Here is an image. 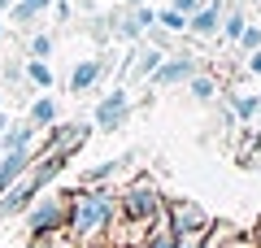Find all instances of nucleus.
Listing matches in <instances>:
<instances>
[{"label":"nucleus","mask_w":261,"mask_h":248,"mask_svg":"<svg viewBox=\"0 0 261 248\" xmlns=\"http://www.w3.org/2000/svg\"><path fill=\"white\" fill-rule=\"evenodd\" d=\"M9 122H13V118H9V113H5V109H0V135L9 131Z\"/></svg>","instance_id":"obj_27"},{"label":"nucleus","mask_w":261,"mask_h":248,"mask_svg":"<svg viewBox=\"0 0 261 248\" xmlns=\"http://www.w3.org/2000/svg\"><path fill=\"white\" fill-rule=\"evenodd\" d=\"M166 57L170 53H161V48H152V44H140L130 53V79H152V74L166 65Z\"/></svg>","instance_id":"obj_9"},{"label":"nucleus","mask_w":261,"mask_h":248,"mask_svg":"<svg viewBox=\"0 0 261 248\" xmlns=\"http://www.w3.org/2000/svg\"><path fill=\"white\" fill-rule=\"evenodd\" d=\"M9 22H13V27H27V31H35V27H39V13H35V9H27V5L18 0V5L9 9Z\"/></svg>","instance_id":"obj_21"},{"label":"nucleus","mask_w":261,"mask_h":248,"mask_svg":"<svg viewBox=\"0 0 261 248\" xmlns=\"http://www.w3.org/2000/svg\"><path fill=\"white\" fill-rule=\"evenodd\" d=\"M35 135H39V131L31 127L27 118H22V122H9V131L0 135V153H31V148H35Z\"/></svg>","instance_id":"obj_10"},{"label":"nucleus","mask_w":261,"mask_h":248,"mask_svg":"<svg viewBox=\"0 0 261 248\" xmlns=\"http://www.w3.org/2000/svg\"><path fill=\"white\" fill-rule=\"evenodd\" d=\"M187 96H192V101H200V105H214L218 96H222V83H218L214 74H205V70H200L192 83H187Z\"/></svg>","instance_id":"obj_14"},{"label":"nucleus","mask_w":261,"mask_h":248,"mask_svg":"<svg viewBox=\"0 0 261 248\" xmlns=\"http://www.w3.org/2000/svg\"><path fill=\"white\" fill-rule=\"evenodd\" d=\"M113 213H118V201H113L109 192L83 187V192H74V201H70V222H65V227H70V235H74L79 244H92V239L113 222Z\"/></svg>","instance_id":"obj_1"},{"label":"nucleus","mask_w":261,"mask_h":248,"mask_svg":"<svg viewBox=\"0 0 261 248\" xmlns=\"http://www.w3.org/2000/svg\"><path fill=\"white\" fill-rule=\"evenodd\" d=\"M252 127H257V135H261V113H257V122H252Z\"/></svg>","instance_id":"obj_29"},{"label":"nucleus","mask_w":261,"mask_h":248,"mask_svg":"<svg viewBox=\"0 0 261 248\" xmlns=\"http://www.w3.org/2000/svg\"><path fill=\"white\" fill-rule=\"evenodd\" d=\"M0 101H5V96H0Z\"/></svg>","instance_id":"obj_32"},{"label":"nucleus","mask_w":261,"mask_h":248,"mask_svg":"<svg viewBox=\"0 0 261 248\" xmlns=\"http://www.w3.org/2000/svg\"><path fill=\"white\" fill-rule=\"evenodd\" d=\"M126 157H130V153H126ZM126 157H113V161H100V165H92V170H87V175H83V183H87V187H96V183H100V179L118 175L122 165H126Z\"/></svg>","instance_id":"obj_19"},{"label":"nucleus","mask_w":261,"mask_h":248,"mask_svg":"<svg viewBox=\"0 0 261 248\" xmlns=\"http://www.w3.org/2000/svg\"><path fill=\"white\" fill-rule=\"evenodd\" d=\"M166 222L174 235H205L214 222H209V213L200 209L196 201H170L166 205Z\"/></svg>","instance_id":"obj_4"},{"label":"nucleus","mask_w":261,"mask_h":248,"mask_svg":"<svg viewBox=\"0 0 261 248\" xmlns=\"http://www.w3.org/2000/svg\"><path fill=\"white\" fill-rule=\"evenodd\" d=\"M0 39H5V22H0Z\"/></svg>","instance_id":"obj_31"},{"label":"nucleus","mask_w":261,"mask_h":248,"mask_svg":"<svg viewBox=\"0 0 261 248\" xmlns=\"http://www.w3.org/2000/svg\"><path fill=\"white\" fill-rule=\"evenodd\" d=\"M70 201H74V196H65V192H48L44 201H35L31 213H27L31 235H57V231L70 222Z\"/></svg>","instance_id":"obj_3"},{"label":"nucleus","mask_w":261,"mask_h":248,"mask_svg":"<svg viewBox=\"0 0 261 248\" xmlns=\"http://www.w3.org/2000/svg\"><path fill=\"white\" fill-rule=\"evenodd\" d=\"M13 5H18V0H0V13H9V9H13Z\"/></svg>","instance_id":"obj_28"},{"label":"nucleus","mask_w":261,"mask_h":248,"mask_svg":"<svg viewBox=\"0 0 261 248\" xmlns=\"http://www.w3.org/2000/svg\"><path fill=\"white\" fill-rule=\"evenodd\" d=\"M222 96H226V105H231L235 122H244V127H252V122H257V113H261V96H248V92H222Z\"/></svg>","instance_id":"obj_12"},{"label":"nucleus","mask_w":261,"mask_h":248,"mask_svg":"<svg viewBox=\"0 0 261 248\" xmlns=\"http://www.w3.org/2000/svg\"><path fill=\"white\" fill-rule=\"evenodd\" d=\"M222 18H226V5H222V0H205V5L187 18V35H196V39L222 35Z\"/></svg>","instance_id":"obj_8"},{"label":"nucleus","mask_w":261,"mask_h":248,"mask_svg":"<svg viewBox=\"0 0 261 248\" xmlns=\"http://www.w3.org/2000/svg\"><path fill=\"white\" fill-rule=\"evenodd\" d=\"M244 70H248V74H257V79H261V53H252V57H244Z\"/></svg>","instance_id":"obj_24"},{"label":"nucleus","mask_w":261,"mask_h":248,"mask_svg":"<svg viewBox=\"0 0 261 248\" xmlns=\"http://www.w3.org/2000/svg\"><path fill=\"white\" fill-rule=\"evenodd\" d=\"M27 122H31L35 131H53V127H57V101H53V96H39V101H31Z\"/></svg>","instance_id":"obj_13"},{"label":"nucleus","mask_w":261,"mask_h":248,"mask_svg":"<svg viewBox=\"0 0 261 248\" xmlns=\"http://www.w3.org/2000/svg\"><path fill=\"white\" fill-rule=\"evenodd\" d=\"M109 31H113L118 39H144V27L135 22V13H122L118 22H109Z\"/></svg>","instance_id":"obj_20"},{"label":"nucleus","mask_w":261,"mask_h":248,"mask_svg":"<svg viewBox=\"0 0 261 248\" xmlns=\"http://www.w3.org/2000/svg\"><path fill=\"white\" fill-rule=\"evenodd\" d=\"M126 118H130V92L126 87H113V92L96 105V127L100 131H118V127H126Z\"/></svg>","instance_id":"obj_6"},{"label":"nucleus","mask_w":261,"mask_h":248,"mask_svg":"<svg viewBox=\"0 0 261 248\" xmlns=\"http://www.w3.org/2000/svg\"><path fill=\"white\" fill-rule=\"evenodd\" d=\"M248 22H252V18L240 9V5H235V9H226V18H222V39H226V44H240V35L248 31Z\"/></svg>","instance_id":"obj_15"},{"label":"nucleus","mask_w":261,"mask_h":248,"mask_svg":"<svg viewBox=\"0 0 261 248\" xmlns=\"http://www.w3.org/2000/svg\"><path fill=\"white\" fill-rule=\"evenodd\" d=\"M22 5H27V9H35V13H39V18H44V13H48V9H53V0H22Z\"/></svg>","instance_id":"obj_26"},{"label":"nucleus","mask_w":261,"mask_h":248,"mask_svg":"<svg viewBox=\"0 0 261 248\" xmlns=\"http://www.w3.org/2000/svg\"><path fill=\"white\" fill-rule=\"evenodd\" d=\"M27 83L48 96V87H53L57 79H53V70H48V61H27Z\"/></svg>","instance_id":"obj_17"},{"label":"nucleus","mask_w":261,"mask_h":248,"mask_svg":"<svg viewBox=\"0 0 261 248\" xmlns=\"http://www.w3.org/2000/svg\"><path fill=\"white\" fill-rule=\"evenodd\" d=\"M53 48H57V39L48 35V31H31V39H27V57L31 61H48Z\"/></svg>","instance_id":"obj_16"},{"label":"nucleus","mask_w":261,"mask_h":248,"mask_svg":"<svg viewBox=\"0 0 261 248\" xmlns=\"http://www.w3.org/2000/svg\"><path fill=\"white\" fill-rule=\"evenodd\" d=\"M118 209H122V218H126L135 231H148V235L161 227V222H166V201H161V192L148 183V179L130 183L126 192H122Z\"/></svg>","instance_id":"obj_2"},{"label":"nucleus","mask_w":261,"mask_h":248,"mask_svg":"<svg viewBox=\"0 0 261 248\" xmlns=\"http://www.w3.org/2000/svg\"><path fill=\"white\" fill-rule=\"evenodd\" d=\"M196 74H200V61H196L192 53H170L166 65L152 74V83H157V87H178V83H192Z\"/></svg>","instance_id":"obj_7"},{"label":"nucleus","mask_w":261,"mask_h":248,"mask_svg":"<svg viewBox=\"0 0 261 248\" xmlns=\"http://www.w3.org/2000/svg\"><path fill=\"white\" fill-rule=\"evenodd\" d=\"M240 53H244V57L261 53V27H257V22H248V31L240 35Z\"/></svg>","instance_id":"obj_22"},{"label":"nucleus","mask_w":261,"mask_h":248,"mask_svg":"<svg viewBox=\"0 0 261 248\" xmlns=\"http://www.w3.org/2000/svg\"><path fill=\"white\" fill-rule=\"evenodd\" d=\"M100 74H105V61H96V57H87V61H79L74 70H70V92H74V96L92 92Z\"/></svg>","instance_id":"obj_11"},{"label":"nucleus","mask_w":261,"mask_h":248,"mask_svg":"<svg viewBox=\"0 0 261 248\" xmlns=\"http://www.w3.org/2000/svg\"><path fill=\"white\" fill-rule=\"evenodd\" d=\"M200 5H205V0H170V9H178L183 18H192V13L200 9Z\"/></svg>","instance_id":"obj_23"},{"label":"nucleus","mask_w":261,"mask_h":248,"mask_svg":"<svg viewBox=\"0 0 261 248\" xmlns=\"http://www.w3.org/2000/svg\"><path fill=\"white\" fill-rule=\"evenodd\" d=\"M157 27L166 31V35H187V18L178 9H170V5H166V9H157Z\"/></svg>","instance_id":"obj_18"},{"label":"nucleus","mask_w":261,"mask_h":248,"mask_svg":"<svg viewBox=\"0 0 261 248\" xmlns=\"http://www.w3.org/2000/svg\"><path fill=\"white\" fill-rule=\"evenodd\" d=\"M222 248H257V244H252V239H248V235H244V231H240V235H235V239H226Z\"/></svg>","instance_id":"obj_25"},{"label":"nucleus","mask_w":261,"mask_h":248,"mask_svg":"<svg viewBox=\"0 0 261 248\" xmlns=\"http://www.w3.org/2000/svg\"><path fill=\"white\" fill-rule=\"evenodd\" d=\"M87 135H92V127L87 122H57L53 131H44V148H48V157H70L74 148H83L87 144Z\"/></svg>","instance_id":"obj_5"},{"label":"nucleus","mask_w":261,"mask_h":248,"mask_svg":"<svg viewBox=\"0 0 261 248\" xmlns=\"http://www.w3.org/2000/svg\"><path fill=\"white\" fill-rule=\"evenodd\" d=\"M126 5H130V9H135V5H144V0H126Z\"/></svg>","instance_id":"obj_30"}]
</instances>
